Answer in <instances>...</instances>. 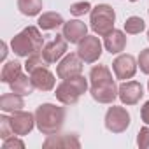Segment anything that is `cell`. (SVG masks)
I'll return each mask as SVG.
<instances>
[{"label": "cell", "mask_w": 149, "mask_h": 149, "mask_svg": "<svg viewBox=\"0 0 149 149\" xmlns=\"http://www.w3.org/2000/svg\"><path fill=\"white\" fill-rule=\"evenodd\" d=\"M88 90V81L83 76H76L70 79H63V83L60 86H56V100L65 104V105H72L79 100V97L83 93H86Z\"/></svg>", "instance_id": "4"}, {"label": "cell", "mask_w": 149, "mask_h": 149, "mask_svg": "<svg viewBox=\"0 0 149 149\" xmlns=\"http://www.w3.org/2000/svg\"><path fill=\"white\" fill-rule=\"evenodd\" d=\"M91 97L98 104H112L118 98V86L112 79V74L105 65H97L90 72Z\"/></svg>", "instance_id": "1"}, {"label": "cell", "mask_w": 149, "mask_h": 149, "mask_svg": "<svg viewBox=\"0 0 149 149\" xmlns=\"http://www.w3.org/2000/svg\"><path fill=\"white\" fill-rule=\"evenodd\" d=\"M83 72V60L79 58V54H67L56 67V74L60 79H70V77H76L81 76Z\"/></svg>", "instance_id": "8"}, {"label": "cell", "mask_w": 149, "mask_h": 149, "mask_svg": "<svg viewBox=\"0 0 149 149\" xmlns=\"http://www.w3.org/2000/svg\"><path fill=\"white\" fill-rule=\"evenodd\" d=\"M77 54L84 63H95L102 56V42L95 35H86L77 47Z\"/></svg>", "instance_id": "7"}, {"label": "cell", "mask_w": 149, "mask_h": 149, "mask_svg": "<svg viewBox=\"0 0 149 149\" xmlns=\"http://www.w3.org/2000/svg\"><path fill=\"white\" fill-rule=\"evenodd\" d=\"M140 116H142V121H144L146 125H149V102L144 104V107H142V111H140Z\"/></svg>", "instance_id": "29"}, {"label": "cell", "mask_w": 149, "mask_h": 149, "mask_svg": "<svg viewBox=\"0 0 149 149\" xmlns=\"http://www.w3.org/2000/svg\"><path fill=\"white\" fill-rule=\"evenodd\" d=\"M67 53V39L63 35H56L49 44L44 46L42 56L46 58L47 63H56L63 54Z\"/></svg>", "instance_id": "12"}, {"label": "cell", "mask_w": 149, "mask_h": 149, "mask_svg": "<svg viewBox=\"0 0 149 149\" xmlns=\"http://www.w3.org/2000/svg\"><path fill=\"white\" fill-rule=\"evenodd\" d=\"M6 56H7V44L2 42V60H6Z\"/></svg>", "instance_id": "30"}, {"label": "cell", "mask_w": 149, "mask_h": 149, "mask_svg": "<svg viewBox=\"0 0 149 149\" xmlns=\"http://www.w3.org/2000/svg\"><path fill=\"white\" fill-rule=\"evenodd\" d=\"M11 125H13L14 135H19V137L28 135V133L33 130V125H35V116H33V114H30V112H25V111L13 112Z\"/></svg>", "instance_id": "11"}, {"label": "cell", "mask_w": 149, "mask_h": 149, "mask_svg": "<svg viewBox=\"0 0 149 149\" xmlns=\"http://www.w3.org/2000/svg\"><path fill=\"white\" fill-rule=\"evenodd\" d=\"M46 149H49V147H56V149H60V147H81V142H79V139L76 137V135H70V133H65V135H47V139L44 140V144H42Z\"/></svg>", "instance_id": "15"}, {"label": "cell", "mask_w": 149, "mask_h": 149, "mask_svg": "<svg viewBox=\"0 0 149 149\" xmlns=\"http://www.w3.org/2000/svg\"><path fill=\"white\" fill-rule=\"evenodd\" d=\"M112 70L116 74V77L121 79V81L132 79L137 72V61L132 54H119L112 61Z\"/></svg>", "instance_id": "9"}, {"label": "cell", "mask_w": 149, "mask_h": 149, "mask_svg": "<svg viewBox=\"0 0 149 149\" xmlns=\"http://www.w3.org/2000/svg\"><path fill=\"white\" fill-rule=\"evenodd\" d=\"M21 63L19 61H7L2 68V74H0V81L11 84L14 79H18L21 76Z\"/></svg>", "instance_id": "18"}, {"label": "cell", "mask_w": 149, "mask_h": 149, "mask_svg": "<svg viewBox=\"0 0 149 149\" xmlns=\"http://www.w3.org/2000/svg\"><path fill=\"white\" fill-rule=\"evenodd\" d=\"M47 65H49V63L46 61V58L42 56V53H35V54H32V56L26 58L25 68H26V72L30 74V72H33V70H37V68H42V67H47Z\"/></svg>", "instance_id": "22"}, {"label": "cell", "mask_w": 149, "mask_h": 149, "mask_svg": "<svg viewBox=\"0 0 149 149\" xmlns=\"http://www.w3.org/2000/svg\"><path fill=\"white\" fill-rule=\"evenodd\" d=\"M65 121V111L63 107H56L53 104H42L35 111V125L40 133L44 135H54L61 130Z\"/></svg>", "instance_id": "2"}, {"label": "cell", "mask_w": 149, "mask_h": 149, "mask_svg": "<svg viewBox=\"0 0 149 149\" xmlns=\"http://www.w3.org/2000/svg\"><path fill=\"white\" fill-rule=\"evenodd\" d=\"M147 88H149V83H147Z\"/></svg>", "instance_id": "33"}, {"label": "cell", "mask_w": 149, "mask_h": 149, "mask_svg": "<svg viewBox=\"0 0 149 149\" xmlns=\"http://www.w3.org/2000/svg\"><path fill=\"white\" fill-rule=\"evenodd\" d=\"M114 21H116V13L111 6L107 4H98L91 9L90 13V23L91 28L97 35L105 37L109 32L114 30Z\"/></svg>", "instance_id": "5"}, {"label": "cell", "mask_w": 149, "mask_h": 149, "mask_svg": "<svg viewBox=\"0 0 149 149\" xmlns=\"http://www.w3.org/2000/svg\"><path fill=\"white\" fill-rule=\"evenodd\" d=\"M139 67H140V72L147 74L149 76V49H142L140 54H139Z\"/></svg>", "instance_id": "27"}, {"label": "cell", "mask_w": 149, "mask_h": 149, "mask_svg": "<svg viewBox=\"0 0 149 149\" xmlns=\"http://www.w3.org/2000/svg\"><path fill=\"white\" fill-rule=\"evenodd\" d=\"M11 90L14 91V93H18V95H30L32 91H33V83H32V77H28V76H25V74H21V76L18 77V79H14L11 84Z\"/></svg>", "instance_id": "20"}, {"label": "cell", "mask_w": 149, "mask_h": 149, "mask_svg": "<svg viewBox=\"0 0 149 149\" xmlns=\"http://www.w3.org/2000/svg\"><path fill=\"white\" fill-rule=\"evenodd\" d=\"M137 146L140 149H147L149 147V126L140 128V132L137 135Z\"/></svg>", "instance_id": "26"}, {"label": "cell", "mask_w": 149, "mask_h": 149, "mask_svg": "<svg viewBox=\"0 0 149 149\" xmlns=\"http://www.w3.org/2000/svg\"><path fill=\"white\" fill-rule=\"evenodd\" d=\"M25 107V102L21 98V95L18 93H6L0 97V109L4 112H18Z\"/></svg>", "instance_id": "17"}, {"label": "cell", "mask_w": 149, "mask_h": 149, "mask_svg": "<svg viewBox=\"0 0 149 149\" xmlns=\"http://www.w3.org/2000/svg\"><path fill=\"white\" fill-rule=\"evenodd\" d=\"M130 126V114L125 107H109L105 114V128L112 133H123Z\"/></svg>", "instance_id": "6"}, {"label": "cell", "mask_w": 149, "mask_h": 149, "mask_svg": "<svg viewBox=\"0 0 149 149\" xmlns=\"http://www.w3.org/2000/svg\"><path fill=\"white\" fill-rule=\"evenodd\" d=\"M11 135H14L13 125H11V118L7 116H0V139H9Z\"/></svg>", "instance_id": "24"}, {"label": "cell", "mask_w": 149, "mask_h": 149, "mask_svg": "<svg viewBox=\"0 0 149 149\" xmlns=\"http://www.w3.org/2000/svg\"><path fill=\"white\" fill-rule=\"evenodd\" d=\"M144 91H142V84L137 81H126L118 88V97L125 105H135L140 102Z\"/></svg>", "instance_id": "10"}, {"label": "cell", "mask_w": 149, "mask_h": 149, "mask_svg": "<svg viewBox=\"0 0 149 149\" xmlns=\"http://www.w3.org/2000/svg\"><path fill=\"white\" fill-rule=\"evenodd\" d=\"M30 77H32L33 86L40 91H51L54 88V76L47 70V67H42V68L30 72Z\"/></svg>", "instance_id": "14"}, {"label": "cell", "mask_w": 149, "mask_h": 149, "mask_svg": "<svg viewBox=\"0 0 149 149\" xmlns=\"http://www.w3.org/2000/svg\"><path fill=\"white\" fill-rule=\"evenodd\" d=\"M144 28H146V23H144L139 16H132V18H128V19L125 21V30H126V33H130V35L140 33Z\"/></svg>", "instance_id": "23"}, {"label": "cell", "mask_w": 149, "mask_h": 149, "mask_svg": "<svg viewBox=\"0 0 149 149\" xmlns=\"http://www.w3.org/2000/svg\"><path fill=\"white\" fill-rule=\"evenodd\" d=\"M37 23H39V28H42V30H54V28L65 25L61 14H58V13H44Z\"/></svg>", "instance_id": "19"}, {"label": "cell", "mask_w": 149, "mask_h": 149, "mask_svg": "<svg viewBox=\"0 0 149 149\" xmlns=\"http://www.w3.org/2000/svg\"><path fill=\"white\" fill-rule=\"evenodd\" d=\"M70 14L74 16H84L88 13H91V4L90 2H76V4H72L70 6Z\"/></svg>", "instance_id": "25"}, {"label": "cell", "mask_w": 149, "mask_h": 149, "mask_svg": "<svg viewBox=\"0 0 149 149\" xmlns=\"http://www.w3.org/2000/svg\"><path fill=\"white\" fill-rule=\"evenodd\" d=\"M104 46H105V49L111 53V54H118V53H121L125 47H126V35L121 32V30H112V32H109L107 35H105V39H104Z\"/></svg>", "instance_id": "16"}, {"label": "cell", "mask_w": 149, "mask_h": 149, "mask_svg": "<svg viewBox=\"0 0 149 149\" xmlns=\"http://www.w3.org/2000/svg\"><path fill=\"white\" fill-rule=\"evenodd\" d=\"M130 2H137V0H130Z\"/></svg>", "instance_id": "32"}, {"label": "cell", "mask_w": 149, "mask_h": 149, "mask_svg": "<svg viewBox=\"0 0 149 149\" xmlns=\"http://www.w3.org/2000/svg\"><path fill=\"white\" fill-rule=\"evenodd\" d=\"M147 40H149V30H147Z\"/></svg>", "instance_id": "31"}, {"label": "cell", "mask_w": 149, "mask_h": 149, "mask_svg": "<svg viewBox=\"0 0 149 149\" xmlns=\"http://www.w3.org/2000/svg\"><path fill=\"white\" fill-rule=\"evenodd\" d=\"M61 35L70 44H79L88 35V26L79 19H70V21H67L63 25V33Z\"/></svg>", "instance_id": "13"}, {"label": "cell", "mask_w": 149, "mask_h": 149, "mask_svg": "<svg viewBox=\"0 0 149 149\" xmlns=\"http://www.w3.org/2000/svg\"><path fill=\"white\" fill-rule=\"evenodd\" d=\"M18 9L25 16H37L42 11V0H18Z\"/></svg>", "instance_id": "21"}, {"label": "cell", "mask_w": 149, "mask_h": 149, "mask_svg": "<svg viewBox=\"0 0 149 149\" xmlns=\"http://www.w3.org/2000/svg\"><path fill=\"white\" fill-rule=\"evenodd\" d=\"M2 149H25V142H23V140H19V139L9 137V139H6V140H4Z\"/></svg>", "instance_id": "28"}, {"label": "cell", "mask_w": 149, "mask_h": 149, "mask_svg": "<svg viewBox=\"0 0 149 149\" xmlns=\"http://www.w3.org/2000/svg\"><path fill=\"white\" fill-rule=\"evenodd\" d=\"M11 49L14 54L28 58L35 53H40L44 49V39L37 26H26L21 33L14 35L11 40Z\"/></svg>", "instance_id": "3"}]
</instances>
